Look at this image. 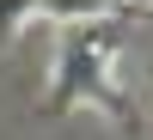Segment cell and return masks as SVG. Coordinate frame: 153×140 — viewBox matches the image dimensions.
I'll use <instances>...</instances> for the list:
<instances>
[{
  "label": "cell",
  "instance_id": "obj_1",
  "mask_svg": "<svg viewBox=\"0 0 153 140\" xmlns=\"http://www.w3.org/2000/svg\"><path fill=\"white\" fill-rule=\"evenodd\" d=\"M110 61H117V31L104 18L74 24V37L55 55V73H49V104L55 110H68V104H104L110 116H123L117 92H110Z\"/></svg>",
  "mask_w": 153,
  "mask_h": 140
},
{
  "label": "cell",
  "instance_id": "obj_2",
  "mask_svg": "<svg viewBox=\"0 0 153 140\" xmlns=\"http://www.w3.org/2000/svg\"><path fill=\"white\" fill-rule=\"evenodd\" d=\"M123 12V0H37V18H55V24H92Z\"/></svg>",
  "mask_w": 153,
  "mask_h": 140
},
{
  "label": "cell",
  "instance_id": "obj_3",
  "mask_svg": "<svg viewBox=\"0 0 153 140\" xmlns=\"http://www.w3.org/2000/svg\"><path fill=\"white\" fill-rule=\"evenodd\" d=\"M31 18H37V0H0V43H12Z\"/></svg>",
  "mask_w": 153,
  "mask_h": 140
}]
</instances>
